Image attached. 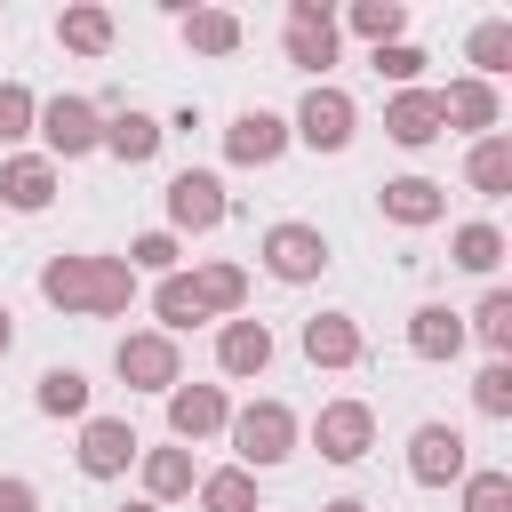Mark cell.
Segmentation results:
<instances>
[{"mask_svg": "<svg viewBox=\"0 0 512 512\" xmlns=\"http://www.w3.org/2000/svg\"><path fill=\"white\" fill-rule=\"evenodd\" d=\"M376 208H384V224L424 232V224L448 216V184H432V176H384V184H376Z\"/></svg>", "mask_w": 512, "mask_h": 512, "instance_id": "15", "label": "cell"}, {"mask_svg": "<svg viewBox=\"0 0 512 512\" xmlns=\"http://www.w3.org/2000/svg\"><path fill=\"white\" fill-rule=\"evenodd\" d=\"M32 136L48 144L56 168H64V160H88V152H104V104H96V96H48L40 120H32Z\"/></svg>", "mask_w": 512, "mask_h": 512, "instance_id": "5", "label": "cell"}, {"mask_svg": "<svg viewBox=\"0 0 512 512\" xmlns=\"http://www.w3.org/2000/svg\"><path fill=\"white\" fill-rule=\"evenodd\" d=\"M472 336H464V312H448V304H416L408 312V352L416 360H456Z\"/></svg>", "mask_w": 512, "mask_h": 512, "instance_id": "23", "label": "cell"}, {"mask_svg": "<svg viewBox=\"0 0 512 512\" xmlns=\"http://www.w3.org/2000/svg\"><path fill=\"white\" fill-rule=\"evenodd\" d=\"M56 160L48 152H8L0 160V208H16V216H40L48 200H56Z\"/></svg>", "mask_w": 512, "mask_h": 512, "instance_id": "19", "label": "cell"}, {"mask_svg": "<svg viewBox=\"0 0 512 512\" xmlns=\"http://www.w3.org/2000/svg\"><path fill=\"white\" fill-rule=\"evenodd\" d=\"M120 264H128L136 280H144V272H152V280H168V272H176V232H136Z\"/></svg>", "mask_w": 512, "mask_h": 512, "instance_id": "36", "label": "cell"}, {"mask_svg": "<svg viewBox=\"0 0 512 512\" xmlns=\"http://www.w3.org/2000/svg\"><path fill=\"white\" fill-rule=\"evenodd\" d=\"M224 440H232L240 472H272V464H288V456H296L304 424H296V408H288V400H248V408H232Z\"/></svg>", "mask_w": 512, "mask_h": 512, "instance_id": "2", "label": "cell"}, {"mask_svg": "<svg viewBox=\"0 0 512 512\" xmlns=\"http://www.w3.org/2000/svg\"><path fill=\"white\" fill-rule=\"evenodd\" d=\"M352 136H360V104H352L336 80H312V88H304V104H296V120H288V144L352 152Z\"/></svg>", "mask_w": 512, "mask_h": 512, "instance_id": "4", "label": "cell"}, {"mask_svg": "<svg viewBox=\"0 0 512 512\" xmlns=\"http://www.w3.org/2000/svg\"><path fill=\"white\" fill-rule=\"evenodd\" d=\"M448 264H456V272H472V280H488V272L504 264V232H496L488 216L456 224V232H448Z\"/></svg>", "mask_w": 512, "mask_h": 512, "instance_id": "27", "label": "cell"}, {"mask_svg": "<svg viewBox=\"0 0 512 512\" xmlns=\"http://www.w3.org/2000/svg\"><path fill=\"white\" fill-rule=\"evenodd\" d=\"M32 120H40V96H32L24 80H0V144H24Z\"/></svg>", "mask_w": 512, "mask_h": 512, "instance_id": "38", "label": "cell"}, {"mask_svg": "<svg viewBox=\"0 0 512 512\" xmlns=\"http://www.w3.org/2000/svg\"><path fill=\"white\" fill-rule=\"evenodd\" d=\"M464 336H480V344H488V360H512V288H488V296L472 304Z\"/></svg>", "mask_w": 512, "mask_h": 512, "instance_id": "32", "label": "cell"}, {"mask_svg": "<svg viewBox=\"0 0 512 512\" xmlns=\"http://www.w3.org/2000/svg\"><path fill=\"white\" fill-rule=\"evenodd\" d=\"M464 184H472L480 200H504V192H512V136H480V144L464 152Z\"/></svg>", "mask_w": 512, "mask_h": 512, "instance_id": "28", "label": "cell"}, {"mask_svg": "<svg viewBox=\"0 0 512 512\" xmlns=\"http://www.w3.org/2000/svg\"><path fill=\"white\" fill-rule=\"evenodd\" d=\"M152 312H160V336H184V328H200L208 312H200V296H192V272H168L160 288H152Z\"/></svg>", "mask_w": 512, "mask_h": 512, "instance_id": "33", "label": "cell"}, {"mask_svg": "<svg viewBox=\"0 0 512 512\" xmlns=\"http://www.w3.org/2000/svg\"><path fill=\"white\" fill-rule=\"evenodd\" d=\"M120 512H160V504H144V496H136V504H120Z\"/></svg>", "mask_w": 512, "mask_h": 512, "instance_id": "42", "label": "cell"}, {"mask_svg": "<svg viewBox=\"0 0 512 512\" xmlns=\"http://www.w3.org/2000/svg\"><path fill=\"white\" fill-rule=\"evenodd\" d=\"M464 64H472V80H504L512 72V16H480L472 32H464Z\"/></svg>", "mask_w": 512, "mask_h": 512, "instance_id": "24", "label": "cell"}, {"mask_svg": "<svg viewBox=\"0 0 512 512\" xmlns=\"http://www.w3.org/2000/svg\"><path fill=\"white\" fill-rule=\"evenodd\" d=\"M112 40H120V24H112V8H96V0H72V8L56 16V48H64V56H112Z\"/></svg>", "mask_w": 512, "mask_h": 512, "instance_id": "22", "label": "cell"}, {"mask_svg": "<svg viewBox=\"0 0 512 512\" xmlns=\"http://www.w3.org/2000/svg\"><path fill=\"white\" fill-rule=\"evenodd\" d=\"M344 24H352L368 48H392V40H408V0H352Z\"/></svg>", "mask_w": 512, "mask_h": 512, "instance_id": "31", "label": "cell"}, {"mask_svg": "<svg viewBox=\"0 0 512 512\" xmlns=\"http://www.w3.org/2000/svg\"><path fill=\"white\" fill-rule=\"evenodd\" d=\"M216 368H224V376H240V384H248V376H264V368H272V328H264V320H248V312H240V320H224V328H216Z\"/></svg>", "mask_w": 512, "mask_h": 512, "instance_id": "21", "label": "cell"}, {"mask_svg": "<svg viewBox=\"0 0 512 512\" xmlns=\"http://www.w3.org/2000/svg\"><path fill=\"white\" fill-rule=\"evenodd\" d=\"M472 408H480L488 424H504V416H512V360H488V368L472 376Z\"/></svg>", "mask_w": 512, "mask_h": 512, "instance_id": "37", "label": "cell"}, {"mask_svg": "<svg viewBox=\"0 0 512 512\" xmlns=\"http://www.w3.org/2000/svg\"><path fill=\"white\" fill-rule=\"evenodd\" d=\"M320 512H368V504H360V496H328Z\"/></svg>", "mask_w": 512, "mask_h": 512, "instance_id": "41", "label": "cell"}, {"mask_svg": "<svg viewBox=\"0 0 512 512\" xmlns=\"http://www.w3.org/2000/svg\"><path fill=\"white\" fill-rule=\"evenodd\" d=\"M72 456H80L88 480H120V472L144 456V440H136L128 416H80V448H72Z\"/></svg>", "mask_w": 512, "mask_h": 512, "instance_id": "11", "label": "cell"}, {"mask_svg": "<svg viewBox=\"0 0 512 512\" xmlns=\"http://www.w3.org/2000/svg\"><path fill=\"white\" fill-rule=\"evenodd\" d=\"M160 144H168V120H152V112H136V104L104 112V152H112L120 168H152Z\"/></svg>", "mask_w": 512, "mask_h": 512, "instance_id": "20", "label": "cell"}, {"mask_svg": "<svg viewBox=\"0 0 512 512\" xmlns=\"http://www.w3.org/2000/svg\"><path fill=\"white\" fill-rule=\"evenodd\" d=\"M296 344H304L312 368H360V360H368V336H360L352 312H312V320L296 328Z\"/></svg>", "mask_w": 512, "mask_h": 512, "instance_id": "16", "label": "cell"}, {"mask_svg": "<svg viewBox=\"0 0 512 512\" xmlns=\"http://www.w3.org/2000/svg\"><path fill=\"white\" fill-rule=\"evenodd\" d=\"M496 120H504V96H496L488 80H472V72H464V80H448V88H440V128H456V136H472V144H480V136H496Z\"/></svg>", "mask_w": 512, "mask_h": 512, "instance_id": "17", "label": "cell"}, {"mask_svg": "<svg viewBox=\"0 0 512 512\" xmlns=\"http://www.w3.org/2000/svg\"><path fill=\"white\" fill-rule=\"evenodd\" d=\"M0 512H40V488L24 472H0Z\"/></svg>", "mask_w": 512, "mask_h": 512, "instance_id": "39", "label": "cell"}, {"mask_svg": "<svg viewBox=\"0 0 512 512\" xmlns=\"http://www.w3.org/2000/svg\"><path fill=\"white\" fill-rule=\"evenodd\" d=\"M40 304L88 312V320H120L136 304V272L120 256H48L40 264Z\"/></svg>", "mask_w": 512, "mask_h": 512, "instance_id": "1", "label": "cell"}, {"mask_svg": "<svg viewBox=\"0 0 512 512\" xmlns=\"http://www.w3.org/2000/svg\"><path fill=\"white\" fill-rule=\"evenodd\" d=\"M192 296H200L208 320H240V304H248V272H240L232 256H216V264L192 272Z\"/></svg>", "mask_w": 512, "mask_h": 512, "instance_id": "25", "label": "cell"}, {"mask_svg": "<svg viewBox=\"0 0 512 512\" xmlns=\"http://www.w3.org/2000/svg\"><path fill=\"white\" fill-rule=\"evenodd\" d=\"M176 32H184V48H192V56H232V48L248 40L232 8H184V16H176Z\"/></svg>", "mask_w": 512, "mask_h": 512, "instance_id": "26", "label": "cell"}, {"mask_svg": "<svg viewBox=\"0 0 512 512\" xmlns=\"http://www.w3.org/2000/svg\"><path fill=\"white\" fill-rule=\"evenodd\" d=\"M312 448H320L328 464H360V456L376 448V408H368V400H320Z\"/></svg>", "mask_w": 512, "mask_h": 512, "instance_id": "9", "label": "cell"}, {"mask_svg": "<svg viewBox=\"0 0 512 512\" xmlns=\"http://www.w3.org/2000/svg\"><path fill=\"white\" fill-rule=\"evenodd\" d=\"M224 216H232V200H224L216 168H176L168 176V232H216Z\"/></svg>", "mask_w": 512, "mask_h": 512, "instance_id": "8", "label": "cell"}, {"mask_svg": "<svg viewBox=\"0 0 512 512\" xmlns=\"http://www.w3.org/2000/svg\"><path fill=\"white\" fill-rule=\"evenodd\" d=\"M280 48H288L296 72L328 80V64H336V8H328V0H288V16H280Z\"/></svg>", "mask_w": 512, "mask_h": 512, "instance_id": "7", "label": "cell"}, {"mask_svg": "<svg viewBox=\"0 0 512 512\" xmlns=\"http://www.w3.org/2000/svg\"><path fill=\"white\" fill-rule=\"evenodd\" d=\"M464 472H472V456H464V432H456V424L432 416V424L408 432V480H416V488H456Z\"/></svg>", "mask_w": 512, "mask_h": 512, "instance_id": "10", "label": "cell"}, {"mask_svg": "<svg viewBox=\"0 0 512 512\" xmlns=\"http://www.w3.org/2000/svg\"><path fill=\"white\" fill-rule=\"evenodd\" d=\"M384 136H392L400 152L440 144V136H448V128H440V88H392V96H384Z\"/></svg>", "mask_w": 512, "mask_h": 512, "instance_id": "13", "label": "cell"}, {"mask_svg": "<svg viewBox=\"0 0 512 512\" xmlns=\"http://www.w3.org/2000/svg\"><path fill=\"white\" fill-rule=\"evenodd\" d=\"M256 264H264L280 288H312V280L328 272V232H320V224H304V216H280V224H264Z\"/></svg>", "mask_w": 512, "mask_h": 512, "instance_id": "3", "label": "cell"}, {"mask_svg": "<svg viewBox=\"0 0 512 512\" xmlns=\"http://www.w3.org/2000/svg\"><path fill=\"white\" fill-rule=\"evenodd\" d=\"M368 64H376V80H392V88H416L432 56H424L416 40H392V48H368Z\"/></svg>", "mask_w": 512, "mask_h": 512, "instance_id": "35", "label": "cell"}, {"mask_svg": "<svg viewBox=\"0 0 512 512\" xmlns=\"http://www.w3.org/2000/svg\"><path fill=\"white\" fill-rule=\"evenodd\" d=\"M8 352H16V312L0 304V360H8Z\"/></svg>", "mask_w": 512, "mask_h": 512, "instance_id": "40", "label": "cell"}, {"mask_svg": "<svg viewBox=\"0 0 512 512\" xmlns=\"http://www.w3.org/2000/svg\"><path fill=\"white\" fill-rule=\"evenodd\" d=\"M32 408H40V416H72V424H80V416H96V408H88V376H80V368H40Z\"/></svg>", "mask_w": 512, "mask_h": 512, "instance_id": "29", "label": "cell"}, {"mask_svg": "<svg viewBox=\"0 0 512 512\" xmlns=\"http://www.w3.org/2000/svg\"><path fill=\"white\" fill-rule=\"evenodd\" d=\"M136 480H144V504L168 512V504H184V496L200 488V456L176 448V440H168V448H144V456H136Z\"/></svg>", "mask_w": 512, "mask_h": 512, "instance_id": "18", "label": "cell"}, {"mask_svg": "<svg viewBox=\"0 0 512 512\" xmlns=\"http://www.w3.org/2000/svg\"><path fill=\"white\" fill-rule=\"evenodd\" d=\"M280 152H288V120L280 112H264V104L232 112V128H224V160L232 168H272Z\"/></svg>", "mask_w": 512, "mask_h": 512, "instance_id": "14", "label": "cell"}, {"mask_svg": "<svg viewBox=\"0 0 512 512\" xmlns=\"http://www.w3.org/2000/svg\"><path fill=\"white\" fill-rule=\"evenodd\" d=\"M112 376L128 384V392H176L184 384V352H176V336H160V328H128L120 344H112Z\"/></svg>", "mask_w": 512, "mask_h": 512, "instance_id": "6", "label": "cell"}, {"mask_svg": "<svg viewBox=\"0 0 512 512\" xmlns=\"http://www.w3.org/2000/svg\"><path fill=\"white\" fill-rule=\"evenodd\" d=\"M200 512H264L256 504V472H240V464H216V472H200Z\"/></svg>", "mask_w": 512, "mask_h": 512, "instance_id": "30", "label": "cell"}, {"mask_svg": "<svg viewBox=\"0 0 512 512\" xmlns=\"http://www.w3.org/2000/svg\"><path fill=\"white\" fill-rule=\"evenodd\" d=\"M224 424H232L224 384H176V392H168V440H176V448H200V440H216Z\"/></svg>", "mask_w": 512, "mask_h": 512, "instance_id": "12", "label": "cell"}, {"mask_svg": "<svg viewBox=\"0 0 512 512\" xmlns=\"http://www.w3.org/2000/svg\"><path fill=\"white\" fill-rule=\"evenodd\" d=\"M456 488H464V512H512V472H504V464H480V472H464Z\"/></svg>", "mask_w": 512, "mask_h": 512, "instance_id": "34", "label": "cell"}]
</instances>
